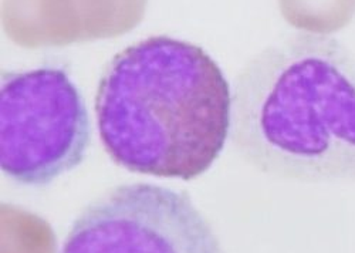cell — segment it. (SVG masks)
<instances>
[{"mask_svg": "<svg viewBox=\"0 0 355 253\" xmlns=\"http://www.w3.org/2000/svg\"><path fill=\"white\" fill-rule=\"evenodd\" d=\"M92 141L83 94L58 67L3 73L0 165L17 184L43 186L78 166Z\"/></svg>", "mask_w": 355, "mask_h": 253, "instance_id": "cell-3", "label": "cell"}, {"mask_svg": "<svg viewBox=\"0 0 355 253\" xmlns=\"http://www.w3.org/2000/svg\"><path fill=\"white\" fill-rule=\"evenodd\" d=\"M100 139L127 171L191 181L219 158L232 123V91L202 47L151 36L116 53L96 96Z\"/></svg>", "mask_w": 355, "mask_h": 253, "instance_id": "cell-2", "label": "cell"}, {"mask_svg": "<svg viewBox=\"0 0 355 253\" xmlns=\"http://www.w3.org/2000/svg\"><path fill=\"white\" fill-rule=\"evenodd\" d=\"M60 253H226L187 192L138 182L87 205Z\"/></svg>", "mask_w": 355, "mask_h": 253, "instance_id": "cell-4", "label": "cell"}, {"mask_svg": "<svg viewBox=\"0 0 355 253\" xmlns=\"http://www.w3.org/2000/svg\"><path fill=\"white\" fill-rule=\"evenodd\" d=\"M230 141L256 170L306 182L355 181V59L331 35L297 32L236 77Z\"/></svg>", "mask_w": 355, "mask_h": 253, "instance_id": "cell-1", "label": "cell"}]
</instances>
